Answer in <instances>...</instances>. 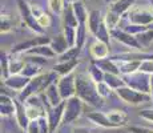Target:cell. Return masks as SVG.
I'll list each match as a JSON object with an SVG mask.
<instances>
[{"mask_svg":"<svg viewBox=\"0 0 153 133\" xmlns=\"http://www.w3.org/2000/svg\"><path fill=\"white\" fill-rule=\"evenodd\" d=\"M76 96L83 100V103L95 108H99L104 104V99L96 89V82H93L89 76H76Z\"/></svg>","mask_w":153,"mask_h":133,"instance_id":"obj_1","label":"cell"},{"mask_svg":"<svg viewBox=\"0 0 153 133\" xmlns=\"http://www.w3.org/2000/svg\"><path fill=\"white\" fill-rule=\"evenodd\" d=\"M114 92H116V94L123 101L129 105H140V104H144V103H148L149 100H152V97L149 96L148 93L136 91V89H133V88L128 87V85L117 88Z\"/></svg>","mask_w":153,"mask_h":133,"instance_id":"obj_2","label":"cell"},{"mask_svg":"<svg viewBox=\"0 0 153 133\" xmlns=\"http://www.w3.org/2000/svg\"><path fill=\"white\" fill-rule=\"evenodd\" d=\"M123 79L125 81V85L133 88V89L144 93L151 92V75H146V73L139 71V73L136 72L132 75H125Z\"/></svg>","mask_w":153,"mask_h":133,"instance_id":"obj_3","label":"cell"},{"mask_svg":"<svg viewBox=\"0 0 153 133\" xmlns=\"http://www.w3.org/2000/svg\"><path fill=\"white\" fill-rule=\"evenodd\" d=\"M83 112V100L79 99L77 96H73L71 99L65 100V108H64V116H63V123L64 124H71L76 121L81 116Z\"/></svg>","mask_w":153,"mask_h":133,"instance_id":"obj_4","label":"cell"},{"mask_svg":"<svg viewBox=\"0 0 153 133\" xmlns=\"http://www.w3.org/2000/svg\"><path fill=\"white\" fill-rule=\"evenodd\" d=\"M47 109V120L49 124V133L55 132L56 128L63 123V116H64V108H65V101H63L57 106H51L48 103L43 101Z\"/></svg>","mask_w":153,"mask_h":133,"instance_id":"obj_5","label":"cell"},{"mask_svg":"<svg viewBox=\"0 0 153 133\" xmlns=\"http://www.w3.org/2000/svg\"><path fill=\"white\" fill-rule=\"evenodd\" d=\"M57 88L63 100H68L71 97L76 96V76L72 73L63 76L57 82Z\"/></svg>","mask_w":153,"mask_h":133,"instance_id":"obj_6","label":"cell"},{"mask_svg":"<svg viewBox=\"0 0 153 133\" xmlns=\"http://www.w3.org/2000/svg\"><path fill=\"white\" fill-rule=\"evenodd\" d=\"M17 4H19L20 13H22V17H23V20H24L25 24H27L32 31L37 32V33H43L44 29L39 25L36 17L33 16V13H32V11H31V7H29L24 0H17Z\"/></svg>","mask_w":153,"mask_h":133,"instance_id":"obj_7","label":"cell"},{"mask_svg":"<svg viewBox=\"0 0 153 133\" xmlns=\"http://www.w3.org/2000/svg\"><path fill=\"white\" fill-rule=\"evenodd\" d=\"M44 77L45 75L36 76V77L31 79V81L28 82V85L19 94V101H27L29 97L35 96V93L43 92V84H44Z\"/></svg>","mask_w":153,"mask_h":133,"instance_id":"obj_8","label":"cell"},{"mask_svg":"<svg viewBox=\"0 0 153 133\" xmlns=\"http://www.w3.org/2000/svg\"><path fill=\"white\" fill-rule=\"evenodd\" d=\"M129 20H131L132 24L148 27L153 22V12L151 10H145V8L132 10L129 12Z\"/></svg>","mask_w":153,"mask_h":133,"instance_id":"obj_9","label":"cell"},{"mask_svg":"<svg viewBox=\"0 0 153 133\" xmlns=\"http://www.w3.org/2000/svg\"><path fill=\"white\" fill-rule=\"evenodd\" d=\"M111 35L117 41L123 43L126 47H131V48H133V49H143L141 48V45L139 44V41H137L136 36H134V35H131L129 32H126L125 29L114 28V29H112L111 31Z\"/></svg>","mask_w":153,"mask_h":133,"instance_id":"obj_10","label":"cell"},{"mask_svg":"<svg viewBox=\"0 0 153 133\" xmlns=\"http://www.w3.org/2000/svg\"><path fill=\"white\" fill-rule=\"evenodd\" d=\"M47 44H51V39L47 36H40V37H33V39H29L27 41H23V43L17 44L16 47L12 49L13 53H20V52H28L29 49L35 48V47L39 45H47Z\"/></svg>","mask_w":153,"mask_h":133,"instance_id":"obj_11","label":"cell"},{"mask_svg":"<svg viewBox=\"0 0 153 133\" xmlns=\"http://www.w3.org/2000/svg\"><path fill=\"white\" fill-rule=\"evenodd\" d=\"M113 61H146L153 60V55L151 53H143V52H126L121 55H116L112 57Z\"/></svg>","mask_w":153,"mask_h":133,"instance_id":"obj_12","label":"cell"},{"mask_svg":"<svg viewBox=\"0 0 153 133\" xmlns=\"http://www.w3.org/2000/svg\"><path fill=\"white\" fill-rule=\"evenodd\" d=\"M89 52L93 60H102V59H107L109 55V45L100 40H95L91 44Z\"/></svg>","mask_w":153,"mask_h":133,"instance_id":"obj_13","label":"cell"},{"mask_svg":"<svg viewBox=\"0 0 153 133\" xmlns=\"http://www.w3.org/2000/svg\"><path fill=\"white\" fill-rule=\"evenodd\" d=\"M29 81H31V79L24 75H11L10 77H7L4 80V84L8 88H11V89L23 91L28 85Z\"/></svg>","mask_w":153,"mask_h":133,"instance_id":"obj_14","label":"cell"},{"mask_svg":"<svg viewBox=\"0 0 153 133\" xmlns=\"http://www.w3.org/2000/svg\"><path fill=\"white\" fill-rule=\"evenodd\" d=\"M44 101L48 103L51 106H57L59 104H61L64 101L60 92H59V88L56 87V84H51L44 91Z\"/></svg>","mask_w":153,"mask_h":133,"instance_id":"obj_15","label":"cell"},{"mask_svg":"<svg viewBox=\"0 0 153 133\" xmlns=\"http://www.w3.org/2000/svg\"><path fill=\"white\" fill-rule=\"evenodd\" d=\"M87 117L91 123H93L95 125L101 126V128H117V126L108 119L107 114L102 113V112H99V111L91 112V113H88Z\"/></svg>","mask_w":153,"mask_h":133,"instance_id":"obj_16","label":"cell"},{"mask_svg":"<svg viewBox=\"0 0 153 133\" xmlns=\"http://www.w3.org/2000/svg\"><path fill=\"white\" fill-rule=\"evenodd\" d=\"M13 101H15V108H16V111H15V116H16L17 124H19V126L22 129H27L31 121H29L28 116H27L25 105L23 104L22 101H19V100H13Z\"/></svg>","mask_w":153,"mask_h":133,"instance_id":"obj_17","label":"cell"},{"mask_svg":"<svg viewBox=\"0 0 153 133\" xmlns=\"http://www.w3.org/2000/svg\"><path fill=\"white\" fill-rule=\"evenodd\" d=\"M51 48L55 51L56 55H63L65 51H68V48H71L68 40H67L65 35L64 33H57L53 36V39H51Z\"/></svg>","mask_w":153,"mask_h":133,"instance_id":"obj_18","label":"cell"},{"mask_svg":"<svg viewBox=\"0 0 153 133\" xmlns=\"http://www.w3.org/2000/svg\"><path fill=\"white\" fill-rule=\"evenodd\" d=\"M79 63H80V60H79V59L69 60V61H61V63H57L53 67V71L57 73V75H61V76L71 75V73L73 72V69L79 65Z\"/></svg>","mask_w":153,"mask_h":133,"instance_id":"obj_19","label":"cell"},{"mask_svg":"<svg viewBox=\"0 0 153 133\" xmlns=\"http://www.w3.org/2000/svg\"><path fill=\"white\" fill-rule=\"evenodd\" d=\"M93 63L97 65L104 73H112V75H120V69L117 67L116 61H113L112 59H102V60H93Z\"/></svg>","mask_w":153,"mask_h":133,"instance_id":"obj_20","label":"cell"},{"mask_svg":"<svg viewBox=\"0 0 153 133\" xmlns=\"http://www.w3.org/2000/svg\"><path fill=\"white\" fill-rule=\"evenodd\" d=\"M102 17H101V13H100V11L97 10H92L89 12V16H88V29H89V32L93 35V36H96V33H97L100 25H101L102 23Z\"/></svg>","mask_w":153,"mask_h":133,"instance_id":"obj_21","label":"cell"},{"mask_svg":"<svg viewBox=\"0 0 153 133\" xmlns=\"http://www.w3.org/2000/svg\"><path fill=\"white\" fill-rule=\"evenodd\" d=\"M72 7H73V11H75L76 19H77V22H79V27H87L89 13L87 12V8H85L84 3H81L80 0H79V1L72 3Z\"/></svg>","mask_w":153,"mask_h":133,"instance_id":"obj_22","label":"cell"},{"mask_svg":"<svg viewBox=\"0 0 153 133\" xmlns=\"http://www.w3.org/2000/svg\"><path fill=\"white\" fill-rule=\"evenodd\" d=\"M108 119H109L117 128L120 126H124L128 124V114L123 111H119V109H113V111H109V113H107Z\"/></svg>","mask_w":153,"mask_h":133,"instance_id":"obj_23","label":"cell"},{"mask_svg":"<svg viewBox=\"0 0 153 133\" xmlns=\"http://www.w3.org/2000/svg\"><path fill=\"white\" fill-rule=\"evenodd\" d=\"M16 108H15V101L11 100L8 96L1 93L0 97V112H1V116H11L12 113H15Z\"/></svg>","mask_w":153,"mask_h":133,"instance_id":"obj_24","label":"cell"},{"mask_svg":"<svg viewBox=\"0 0 153 133\" xmlns=\"http://www.w3.org/2000/svg\"><path fill=\"white\" fill-rule=\"evenodd\" d=\"M117 67H119L120 72L125 75H132V73H136L137 71H140L141 67V61H120L117 63Z\"/></svg>","mask_w":153,"mask_h":133,"instance_id":"obj_25","label":"cell"},{"mask_svg":"<svg viewBox=\"0 0 153 133\" xmlns=\"http://www.w3.org/2000/svg\"><path fill=\"white\" fill-rule=\"evenodd\" d=\"M134 0H116L114 3H112V4L108 7V10L113 11V12H116L117 15H124L126 11H129V8L132 7V4H133Z\"/></svg>","mask_w":153,"mask_h":133,"instance_id":"obj_26","label":"cell"},{"mask_svg":"<svg viewBox=\"0 0 153 133\" xmlns=\"http://www.w3.org/2000/svg\"><path fill=\"white\" fill-rule=\"evenodd\" d=\"M28 55H37L40 57H45V59H52V57H56V53L55 51L51 48L49 44L47 45H39V47H35V48L29 49L27 52Z\"/></svg>","mask_w":153,"mask_h":133,"instance_id":"obj_27","label":"cell"},{"mask_svg":"<svg viewBox=\"0 0 153 133\" xmlns=\"http://www.w3.org/2000/svg\"><path fill=\"white\" fill-rule=\"evenodd\" d=\"M136 39L143 49L148 48L153 43V28H148V29H145V31H143L141 33L136 35Z\"/></svg>","mask_w":153,"mask_h":133,"instance_id":"obj_28","label":"cell"},{"mask_svg":"<svg viewBox=\"0 0 153 133\" xmlns=\"http://www.w3.org/2000/svg\"><path fill=\"white\" fill-rule=\"evenodd\" d=\"M104 81L107 82L108 85L112 88V89L116 91L117 88L120 87H124L125 85V81L123 77H120L119 75H112V73H105V77H104Z\"/></svg>","mask_w":153,"mask_h":133,"instance_id":"obj_29","label":"cell"},{"mask_svg":"<svg viewBox=\"0 0 153 133\" xmlns=\"http://www.w3.org/2000/svg\"><path fill=\"white\" fill-rule=\"evenodd\" d=\"M81 52V47L79 45H75V47H71L68 48V51H65L63 53V55L59 56V63H61V61H69V60H75V59L79 57V55H80Z\"/></svg>","mask_w":153,"mask_h":133,"instance_id":"obj_30","label":"cell"},{"mask_svg":"<svg viewBox=\"0 0 153 133\" xmlns=\"http://www.w3.org/2000/svg\"><path fill=\"white\" fill-rule=\"evenodd\" d=\"M120 19H121V16L120 15H117L116 12H113V11L108 10L107 11V15H105V24H107V27L109 28V31H112V29H114L117 27V24L120 23Z\"/></svg>","mask_w":153,"mask_h":133,"instance_id":"obj_31","label":"cell"},{"mask_svg":"<svg viewBox=\"0 0 153 133\" xmlns=\"http://www.w3.org/2000/svg\"><path fill=\"white\" fill-rule=\"evenodd\" d=\"M89 77L92 79V81L93 82H101V81H104V77H105V73L102 72L100 68L96 65L95 63L92 61V64H91V67H89Z\"/></svg>","mask_w":153,"mask_h":133,"instance_id":"obj_32","label":"cell"},{"mask_svg":"<svg viewBox=\"0 0 153 133\" xmlns=\"http://www.w3.org/2000/svg\"><path fill=\"white\" fill-rule=\"evenodd\" d=\"M109 35H111L109 28H108L107 24H105V22L102 20L101 25H100L97 33H96V36H95L96 40H100V41H102V43H105V44L109 45Z\"/></svg>","mask_w":153,"mask_h":133,"instance_id":"obj_33","label":"cell"},{"mask_svg":"<svg viewBox=\"0 0 153 133\" xmlns=\"http://www.w3.org/2000/svg\"><path fill=\"white\" fill-rule=\"evenodd\" d=\"M39 72H40V67L37 65L36 63L31 61V63L27 64V65L24 67V69H23L22 75L27 76V77H29V79H33V77H36Z\"/></svg>","mask_w":153,"mask_h":133,"instance_id":"obj_34","label":"cell"},{"mask_svg":"<svg viewBox=\"0 0 153 133\" xmlns=\"http://www.w3.org/2000/svg\"><path fill=\"white\" fill-rule=\"evenodd\" d=\"M25 64L23 60H13L10 61V75H19L20 72H23Z\"/></svg>","mask_w":153,"mask_h":133,"instance_id":"obj_35","label":"cell"},{"mask_svg":"<svg viewBox=\"0 0 153 133\" xmlns=\"http://www.w3.org/2000/svg\"><path fill=\"white\" fill-rule=\"evenodd\" d=\"M96 89H97L99 94L102 97V99H105V97H108L112 92V88L109 87V85L107 84L105 81H101V82H97L96 84Z\"/></svg>","mask_w":153,"mask_h":133,"instance_id":"obj_36","label":"cell"},{"mask_svg":"<svg viewBox=\"0 0 153 133\" xmlns=\"http://www.w3.org/2000/svg\"><path fill=\"white\" fill-rule=\"evenodd\" d=\"M12 20L8 15H3L1 13V33H7L12 29Z\"/></svg>","mask_w":153,"mask_h":133,"instance_id":"obj_37","label":"cell"},{"mask_svg":"<svg viewBox=\"0 0 153 133\" xmlns=\"http://www.w3.org/2000/svg\"><path fill=\"white\" fill-rule=\"evenodd\" d=\"M36 20H37V23H39V25L42 27L43 29H44V28H48L49 24H51V16H49L48 13H45V12L40 15V16L37 17Z\"/></svg>","mask_w":153,"mask_h":133,"instance_id":"obj_38","label":"cell"},{"mask_svg":"<svg viewBox=\"0 0 153 133\" xmlns=\"http://www.w3.org/2000/svg\"><path fill=\"white\" fill-rule=\"evenodd\" d=\"M48 4H49V8L53 12H61L64 10L63 0H48Z\"/></svg>","mask_w":153,"mask_h":133,"instance_id":"obj_39","label":"cell"},{"mask_svg":"<svg viewBox=\"0 0 153 133\" xmlns=\"http://www.w3.org/2000/svg\"><path fill=\"white\" fill-rule=\"evenodd\" d=\"M128 131L131 133H153V129H151V128H145V126H136V125L128 126Z\"/></svg>","mask_w":153,"mask_h":133,"instance_id":"obj_40","label":"cell"},{"mask_svg":"<svg viewBox=\"0 0 153 133\" xmlns=\"http://www.w3.org/2000/svg\"><path fill=\"white\" fill-rule=\"evenodd\" d=\"M139 116L141 119L146 120V121H152L153 123V109H144L139 113Z\"/></svg>","mask_w":153,"mask_h":133,"instance_id":"obj_41","label":"cell"},{"mask_svg":"<svg viewBox=\"0 0 153 133\" xmlns=\"http://www.w3.org/2000/svg\"><path fill=\"white\" fill-rule=\"evenodd\" d=\"M151 97L153 100V75H151Z\"/></svg>","mask_w":153,"mask_h":133,"instance_id":"obj_42","label":"cell"},{"mask_svg":"<svg viewBox=\"0 0 153 133\" xmlns=\"http://www.w3.org/2000/svg\"><path fill=\"white\" fill-rule=\"evenodd\" d=\"M84 133H93V132H91L89 129H87V128H84Z\"/></svg>","mask_w":153,"mask_h":133,"instance_id":"obj_43","label":"cell"},{"mask_svg":"<svg viewBox=\"0 0 153 133\" xmlns=\"http://www.w3.org/2000/svg\"><path fill=\"white\" fill-rule=\"evenodd\" d=\"M68 1H71V3H75V1H79V0H68Z\"/></svg>","mask_w":153,"mask_h":133,"instance_id":"obj_44","label":"cell"},{"mask_svg":"<svg viewBox=\"0 0 153 133\" xmlns=\"http://www.w3.org/2000/svg\"><path fill=\"white\" fill-rule=\"evenodd\" d=\"M151 3H152V7H153V0H151Z\"/></svg>","mask_w":153,"mask_h":133,"instance_id":"obj_45","label":"cell"}]
</instances>
